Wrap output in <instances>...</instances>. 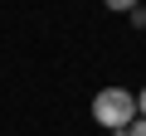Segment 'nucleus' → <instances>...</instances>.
Segmentation results:
<instances>
[{"mask_svg": "<svg viewBox=\"0 0 146 136\" xmlns=\"http://www.w3.org/2000/svg\"><path fill=\"white\" fill-rule=\"evenodd\" d=\"M93 117H98L107 131H122V126H131V121L141 117V102H136V92H127V88H102V92L93 97Z\"/></svg>", "mask_w": 146, "mask_h": 136, "instance_id": "1", "label": "nucleus"}, {"mask_svg": "<svg viewBox=\"0 0 146 136\" xmlns=\"http://www.w3.org/2000/svg\"><path fill=\"white\" fill-rule=\"evenodd\" d=\"M102 5H107V10H117V15H131L141 0H102Z\"/></svg>", "mask_w": 146, "mask_h": 136, "instance_id": "2", "label": "nucleus"}, {"mask_svg": "<svg viewBox=\"0 0 146 136\" xmlns=\"http://www.w3.org/2000/svg\"><path fill=\"white\" fill-rule=\"evenodd\" d=\"M131 24H136V29H146V5H136V10H131Z\"/></svg>", "mask_w": 146, "mask_h": 136, "instance_id": "3", "label": "nucleus"}, {"mask_svg": "<svg viewBox=\"0 0 146 136\" xmlns=\"http://www.w3.org/2000/svg\"><path fill=\"white\" fill-rule=\"evenodd\" d=\"M127 136H146V117H136V121L127 126Z\"/></svg>", "mask_w": 146, "mask_h": 136, "instance_id": "4", "label": "nucleus"}, {"mask_svg": "<svg viewBox=\"0 0 146 136\" xmlns=\"http://www.w3.org/2000/svg\"><path fill=\"white\" fill-rule=\"evenodd\" d=\"M136 102H141V117H146V88H141V92H136Z\"/></svg>", "mask_w": 146, "mask_h": 136, "instance_id": "5", "label": "nucleus"}]
</instances>
